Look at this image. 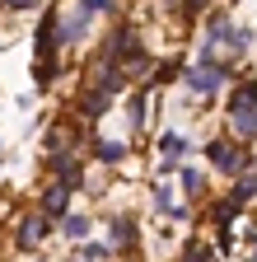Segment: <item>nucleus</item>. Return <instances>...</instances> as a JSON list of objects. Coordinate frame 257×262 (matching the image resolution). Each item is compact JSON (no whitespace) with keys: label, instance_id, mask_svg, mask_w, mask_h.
Segmentation results:
<instances>
[{"label":"nucleus","instance_id":"obj_19","mask_svg":"<svg viewBox=\"0 0 257 262\" xmlns=\"http://www.w3.org/2000/svg\"><path fill=\"white\" fill-rule=\"evenodd\" d=\"M206 257H215V253H211L206 244H187V253H182L178 262H206Z\"/></svg>","mask_w":257,"mask_h":262},{"label":"nucleus","instance_id":"obj_8","mask_svg":"<svg viewBox=\"0 0 257 262\" xmlns=\"http://www.w3.org/2000/svg\"><path fill=\"white\" fill-rule=\"evenodd\" d=\"M108 244H112V248H131V244H136V220H131V215H117Z\"/></svg>","mask_w":257,"mask_h":262},{"label":"nucleus","instance_id":"obj_15","mask_svg":"<svg viewBox=\"0 0 257 262\" xmlns=\"http://www.w3.org/2000/svg\"><path fill=\"white\" fill-rule=\"evenodd\" d=\"M224 47H229V52H248V47H252V28H229Z\"/></svg>","mask_w":257,"mask_h":262},{"label":"nucleus","instance_id":"obj_6","mask_svg":"<svg viewBox=\"0 0 257 262\" xmlns=\"http://www.w3.org/2000/svg\"><path fill=\"white\" fill-rule=\"evenodd\" d=\"M89 14L84 10H71V14H61L56 19V33H61V42H80V38H89Z\"/></svg>","mask_w":257,"mask_h":262},{"label":"nucleus","instance_id":"obj_10","mask_svg":"<svg viewBox=\"0 0 257 262\" xmlns=\"http://www.w3.org/2000/svg\"><path fill=\"white\" fill-rule=\"evenodd\" d=\"M108 103H112V98H108V94H99V89H89V94L80 98V113H84L89 122H99V117L108 113Z\"/></svg>","mask_w":257,"mask_h":262},{"label":"nucleus","instance_id":"obj_3","mask_svg":"<svg viewBox=\"0 0 257 262\" xmlns=\"http://www.w3.org/2000/svg\"><path fill=\"white\" fill-rule=\"evenodd\" d=\"M224 75H229V71H224L220 61H215V66H192V71L182 75V84H187L192 94H220V89H224Z\"/></svg>","mask_w":257,"mask_h":262},{"label":"nucleus","instance_id":"obj_2","mask_svg":"<svg viewBox=\"0 0 257 262\" xmlns=\"http://www.w3.org/2000/svg\"><path fill=\"white\" fill-rule=\"evenodd\" d=\"M206 159H211V169H220V173H243L248 169V155L239 145H229V141H211Z\"/></svg>","mask_w":257,"mask_h":262},{"label":"nucleus","instance_id":"obj_17","mask_svg":"<svg viewBox=\"0 0 257 262\" xmlns=\"http://www.w3.org/2000/svg\"><path fill=\"white\" fill-rule=\"evenodd\" d=\"M80 10L89 19H99V14H112V0H80Z\"/></svg>","mask_w":257,"mask_h":262},{"label":"nucleus","instance_id":"obj_12","mask_svg":"<svg viewBox=\"0 0 257 262\" xmlns=\"http://www.w3.org/2000/svg\"><path fill=\"white\" fill-rule=\"evenodd\" d=\"M229 202H234V206H248V202H257V173H248V178H239V183H234Z\"/></svg>","mask_w":257,"mask_h":262},{"label":"nucleus","instance_id":"obj_21","mask_svg":"<svg viewBox=\"0 0 257 262\" xmlns=\"http://www.w3.org/2000/svg\"><path fill=\"white\" fill-rule=\"evenodd\" d=\"M243 136H248V141H257V117L248 122V131H243Z\"/></svg>","mask_w":257,"mask_h":262},{"label":"nucleus","instance_id":"obj_18","mask_svg":"<svg viewBox=\"0 0 257 262\" xmlns=\"http://www.w3.org/2000/svg\"><path fill=\"white\" fill-rule=\"evenodd\" d=\"M154 206H159V211H164V215H173V206H178V202H173V192H169L164 183H159V187H154Z\"/></svg>","mask_w":257,"mask_h":262},{"label":"nucleus","instance_id":"obj_9","mask_svg":"<svg viewBox=\"0 0 257 262\" xmlns=\"http://www.w3.org/2000/svg\"><path fill=\"white\" fill-rule=\"evenodd\" d=\"M89 229H94V220H89V215H61V234L75 239V244H84V239H89Z\"/></svg>","mask_w":257,"mask_h":262},{"label":"nucleus","instance_id":"obj_16","mask_svg":"<svg viewBox=\"0 0 257 262\" xmlns=\"http://www.w3.org/2000/svg\"><path fill=\"white\" fill-rule=\"evenodd\" d=\"M201 183H206L201 169H182V192H187V196H201Z\"/></svg>","mask_w":257,"mask_h":262},{"label":"nucleus","instance_id":"obj_20","mask_svg":"<svg viewBox=\"0 0 257 262\" xmlns=\"http://www.w3.org/2000/svg\"><path fill=\"white\" fill-rule=\"evenodd\" d=\"M38 0H5V10H33Z\"/></svg>","mask_w":257,"mask_h":262},{"label":"nucleus","instance_id":"obj_22","mask_svg":"<svg viewBox=\"0 0 257 262\" xmlns=\"http://www.w3.org/2000/svg\"><path fill=\"white\" fill-rule=\"evenodd\" d=\"M248 262H257V239H252V248H248Z\"/></svg>","mask_w":257,"mask_h":262},{"label":"nucleus","instance_id":"obj_14","mask_svg":"<svg viewBox=\"0 0 257 262\" xmlns=\"http://www.w3.org/2000/svg\"><path fill=\"white\" fill-rule=\"evenodd\" d=\"M108 257H112V244H89V239H84L80 262H108Z\"/></svg>","mask_w":257,"mask_h":262},{"label":"nucleus","instance_id":"obj_5","mask_svg":"<svg viewBox=\"0 0 257 262\" xmlns=\"http://www.w3.org/2000/svg\"><path fill=\"white\" fill-rule=\"evenodd\" d=\"M71 196H75V187L71 183H52L47 192H42V215H52V220H61V215H71Z\"/></svg>","mask_w":257,"mask_h":262},{"label":"nucleus","instance_id":"obj_4","mask_svg":"<svg viewBox=\"0 0 257 262\" xmlns=\"http://www.w3.org/2000/svg\"><path fill=\"white\" fill-rule=\"evenodd\" d=\"M47 234H52V215H24L19 229H14V244L19 248H38Z\"/></svg>","mask_w":257,"mask_h":262},{"label":"nucleus","instance_id":"obj_7","mask_svg":"<svg viewBox=\"0 0 257 262\" xmlns=\"http://www.w3.org/2000/svg\"><path fill=\"white\" fill-rule=\"evenodd\" d=\"M182 155H187V136L182 131H164V136H159V159H164V169H173Z\"/></svg>","mask_w":257,"mask_h":262},{"label":"nucleus","instance_id":"obj_1","mask_svg":"<svg viewBox=\"0 0 257 262\" xmlns=\"http://www.w3.org/2000/svg\"><path fill=\"white\" fill-rule=\"evenodd\" d=\"M257 117V80L252 84H243V89H234V98H229V122H234V131L243 136L248 131V122Z\"/></svg>","mask_w":257,"mask_h":262},{"label":"nucleus","instance_id":"obj_13","mask_svg":"<svg viewBox=\"0 0 257 262\" xmlns=\"http://www.w3.org/2000/svg\"><path fill=\"white\" fill-rule=\"evenodd\" d=\"M94 155H99L103 164H122V159H126V145H122V141H99V145H94Z\"/></svg>","mask_w":257,"mask_h":262},{"label":"nucleus","instance_id":"obj_11","mask_svg":"<svg viewBox=\"0 0 257 262\" xmlns=\"http://www.w3.org/2000/svg\"><path fill=\"white\" fill-rule=\"evenodd\" d=\"M145 117H150V113H145V94L136 89L131 98H126V126H131V131H141V126H145Z\"/></svg>","mask_w":257,"mask_h":262}]
</instances>
